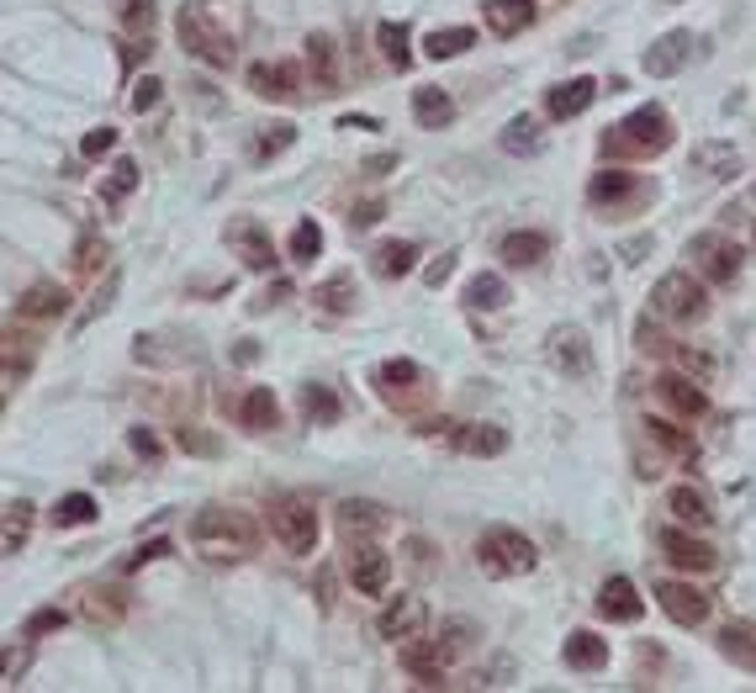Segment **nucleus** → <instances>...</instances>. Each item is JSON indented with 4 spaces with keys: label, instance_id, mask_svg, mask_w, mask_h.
Instances as JSON below:
<instances>
[{
    "label": "nucleus",
    "instance_id": "56",
    "mask_svg": "<svg viewBox=\"0 0 756 693\" xmlns=\"http://www.w3.org/2000/svg\"><path fill=\"white\" fill-rule=\"evenodd\" d=\"M455 260H461V254H455V249H444V254H439L434 265H429V270H424V281H429V286H444V276H450V270H455Z\"/></svg>",
    "mask_w": 756,
    "mask_h": 693
},
{
    "label": "nucleus",
    "instance_id": "29",
    "mask_svg": "<svg viewBox=\"0 0 756 693\" xmlns=\"http://www.w3.org/2000/svg\"><path fill=\"white\" fill-rule=\"evenodd\" d=\"M497 254H503L508 265H518V270H529V265H540V260L551 254V239H545V234H534V228H518V234L503 239Z\"/></svg>",
    "mask_w": 756,
    "mask_h": 693
},
{
    "label": "nucleus",
    "instance_id": "40",
    "mask_svg": "<svg viewBox=\"0 0 756 693\" xmlns=\"http://www.w3.org/2000/svg\"><path fill=\"white\" fill-rule=\"evenodd\" d=\"M439 646H444L450 662L466 656L471 646H477V625H471V619H444V625H439Z\"/></svg>",
    "mask_w": 756,
    "mask_h": 693
},
{
    "label": "nucleus",
    "instance_id": "48",
    "mask_svg": "<svg viewBox=\"0 0 756 693\" xmlns=\"http://www.w3.org/2000/svg\"><path fill=\"white\" fill-rule=\"evenodd\" d=\"M117 16H122V27L149 33L154 27V0H117Z\"/></svg>",
    "mask_w": 756,
    "mask_h": 693
},
{
    "label": "nucleus",
    "instance_id": "45",
    "mask_svg": "<svg viewBox=\"0 0 756 693\" xmlns=\"http://www.w3.org/2000/svg\"><path fill=\"white\" fill-rule=\"evenodd\" d=\"M318 249H323V228L313 217H302L297 234H291V260H318Z\"/></svg>",
    "mask_w": 756,
    "mask_h": 693
},
{
    "label": "nucleus",
    "instance_id": "14",
    "mask_svg": "<svg viewBox=\"0 0 756 693\" xmlns=\"http://www.w3.org/2000/svg\"><path fill=\"white\" fill-rule=\"evenodd\" d=\"M297 85H302V70L291 59H280V64H249V90H260L265 101H291Z\"/></svg>",
    "mask_w": 756,
    "mask_h": 693
},
{
    "label": "nucleus",
    "instance_id": "62",
    "mask_svg": "<svg viewBox=\"0 0 756 693\" xmlns=\"http://www.w3.org/2000/svg\"><path fill=\"white\" fill-rule=\"evenodd\" d=\"M392 164H398V154H381V160H365V169L376 175V169H392Z\"/></svg>",
    "mask_w": 756,
    "mask_h": 693
},
{
    "label": "nucleus",
    "instance_id": "38",
    "mask_svg": "<svg viewBox=\"0 0 756 693\" xmlns=\"http://www.w3.org/2000/svg\"><path fill=\"white\" fill-rule=\"evenodd\" d=\"M27 530H33V503H5V556H22L27 545Z\"/></svg>",
    "mask_w": 756,
    "mask_h": 693
},
{
    "label": "nucleus",
    "instance_id": "32",
    "mask_svg": "<svg viewBox=\"0 0 756 693\" xmlns=\"http://www.w3.org/2000/svg\"><path fill=\"white\" fill-rule=\"evenodd\" d=\"M376 42H381V53H387L392 70H407V64H413V33H407L402 22H381V27H376Z\"/></svg>",
    "mask_w": 756,
    "mask_h": 693
},
{
    "label": "nucleus",
    "instance_id": "63",
    "mask_svg": "<svg viewBox=\"0 0 756 693\" xmlns=\"http://www.w3.org/2000/svg\"><path fill=\"white\" fill-rule=\"evenodd\" d=\"M645 249H651V239H635V244H625V260L635 265V254H645Z\"/></svg>",
    "mask_w": 756,
    "mask_h": 693
},
{
    "label": "nucleus",
    "instance_id": "52",
    "mask_svg": "<svg viewBox=\"0 0 756 693\" xmlns=\"http://www.w3.org/2000/svg\"><path fill=\"white\" fill-rule=\"evenodd\" d=\"M117 149V127H96V133H85V154L90 160H101V154H112Z\"/></svg>",
    "mask_w": 756,
    "mask_h": 693
},
{
    "label": "nucleus",
    "instance_id": "44",
    "mask_svg": "<svg viewBox=\"0 0 756 693\" xmlns=\"http://www.w3.org/2000/svg\"><path fill=\"white\" fill-rule=\"evenodd\" d=\"M133 186H138V164L133 160H122V164H112V175H106V186H101V197L117 206L122 197H133Z\"/></svg>",
    "mask_w": 756,
    "mask_h": 693
},
{
    "label": "nucleus",
    "instance_id": "57",
    "mask_svg": "<svg viewBox=\"0 0 756 693\" xmlns=\"http://www.w3.org/2000/svg\"><path fill=\"white\" fill-rule=\"evenodd\" d=\"M160 556H169V540H149L133 562H127V571H138V567H149V562H160Z\"/></svg>",
    "mask_w": 756,
    "mask_h": 693
},
{
    "label": "nucleus",
    "instance_id": "26",
    "mask_svg": "<svg viewBox=\"0 0 756 693\" xmlns=\"http://www.w3.org/2000/svg\"><path fill=\"white\" fill-rule=\"evenodd\" d=\"M239 418H243V429H254V434L276 429V424H280L276 392H270V387H249V392H243V403H239Z\"/></svg>",
    "mask_w": 756,
    "mask_h": 693
},
{
    "label": "nucleus",
    "instance_id": "34",
    "mask_svg": "<svg viewBox=\"0 0 756 693\" xmlns=\"http://www.w3.org/2000/svg\"><path fill=\"white\" fill-rule=\"evenodd\" d=\"M291 143H297V127H291V123H265V127H260V138H254V149H249V160L270 164L280 149H291Z\"/></svg>",
    "mask_w": 756,
    "mask_h": 693
},
{
    "label": "nucleus",
    "instance_id": "36",
    "mask_svg": "<svg viewBox=\"0 0 756 693\" xmlns=\"http://www.w3.org/2000/svg\"><path fill=\"white\" fill-rule=\"evenodd\" d=\"M635 191V175L630 169H603V175H593V186H588V197H593L597 206L619 202V197H630Z\"/></svg>",
    "mask_w": 756,
    "mask_h": 693
},
{
    "label": "nucleus",
    "instance_id": "43",
    "mask_svg": "<svg viewBox=\"0 0 756 693\" xmlns=\"http://www.w3.org/2000/svg\"><path fill=\"white\" fill-rule=\"evenodd\" d=\"M106 265V239L101 234H80V244H75V270L80 276H96Z\"/></svg>",
    "mask_w": 756,
    "mask_h": 693
},
{
    "label": "nucleus",
    "instance_id": "47",
    "mask_svg": "<svg viewBox=\"0 0 756 693\" xmlns=\"http://www.w3.org/2000/svg\"><path fill=\"white\" fill-rule=\"evenodd\" d=\"M640 429H651V440H656V445H662V450H672V455H693V445H688V434H682V429H672L667 418H645Z\"/></svg>",
    "mask_w": 756,
    "mask_h": 693
},
{
    "label": "nucleus",
    "instance_id": "1",
    "mask_svg": "<svg viewBox=\"0 0 756 693\" xmlns=\"http://www.w3.org/2000/svg\"><path fill=\"white\" fill-rule=\"evenodd\" d=\"M191 545H197V556L228 567V562H243L260 551V525L239 508H206L191 519Z\"/></svg>",
    "mask_w": 756,
    "mask_h": 693
},
{
    "label": "nucleus",
    "instance_id": "7",
    "mask_svg": "<svg viewBox=\"0 0 756 693\" xmlns=\"http://www.w3.org/2000/svg\"><path fill=\"white\" fill-rule=\"evenodd\" d=\"M270 534H276L291 556H307V551L318 545V514H313V503H302V497H276V503H270Z\"/></svg>",
    "mask_w": 756,
    "mask_h": 693
},
{
    "label": "nucleus",
    "instance_id": "42",
    "mask_svg": "<svg viewBox=\"0 0 756 693\" xmlns=\"http://www.w3.org/2000/svg\"><path fill=\"white\" fill-rule=\"evenodd\" d=\"M503 149H508V154H534V149H540L534 117H514V123L503 127Z\"/></svg>",
    "mask_w": 756,
    "mask_h": 693
},
{
    "label": "nucleus",
    "instance_id": "15",
    "mask_svg": "<svg viewBox=\"0 0 756 693\" xmlns=\"http://www.w3.org/2000/svg\"><path fill=\"white\" fill-rule=\"evenodd\" d=\"M662 551H667L672 567H682V571H715V545L698 540V534H688V530H667L662 534Z\"/></svg>",
    "mask_w": 756,
    "mask_h": 693
},
{
    "label": "nucleus",
    "instance_id": "53",
    "mask_svg": "<svg viewBox=\"0 0 756 693\" xmlns=\"http://www.w3.org/2000/svg\"><path fill=\"white\" fill-rule=\"evenodd\" d=\"M127 445L138 450L143 461H160V455H164V445H160V434H154V429H133V434H127Z\"/></svg>",
    "mask_w": 756,
    "mask_h": 693
},
{
    "label": "nucleus",
    "instance_id": "51",
    "mask_svg": "<svg viewBox=\"0 0 756 693\" xmlns=\"http://www.w3.org/2000/svg\"><path fill=\"white\" fill-rule=\"evenodd\" d=\"M376 381H381V387H413V381H418V366H413V361H387Z\"/></svg>",
    "mask_w": 756,
    "mask_h": 693
},
{
    "label": "nucleus",
    "instance_id": "5",
    "mask_svg": "<svg viewBox=\"0 0 756 693\" xmlns=\"http://www.w3.org/2000/svg\"><path fill=\"white\" fill-rule=\"evenodd\" d=\"M667 143H672V123L662 106H640L630 112V123L608 127V138H603L608 154H662Z\"/></svg>",
    "mask_w": 756,
    "mask_h": 693
},
{
    "label": "nucleus",
    "instance_id": "30",
    "mask_svg": "<svg viewBox=\"0 0 756 693\" xmlns=\"http://www.w3.org/2000/svg\"><path fill=\"white\" fill-rule=\"evenodd\" d=\"M466 48H477V27H439V33L424 38V53L439 59V64H444V59H461Z\"/></svg>",
    "mask_w": 756,
    "mask_h": 693
},
{
    "label": "nucleus",
    "instance_id": "16",
    "mask_svg": "<svg viewBox=\"0 0 756 693\" xmlns=\"http://www.w3.org/2000/svg\"><path fill=\"white\" fill-rule=\"evenodd\" d=\"M444 667H450V656L439 641H418V646H402V672L407 678H418L424 689H439L444 683Z\"/></svg>",
    "mask_w": 756,
    "mask_h": 693
},
{
    "label": "nucleus",
    "instance_id": "4",
    "mask_svg": "<svg viewBox=\"0 0 756 693\" xmlns=\"http://www.w3.org/2000/svg\"><path fill=\"white\" fill-rule=\"evenodd\" d=\"M704 302H709V291H704V281L693 270H667L662 281L651 286V313L667 318V324H698Z\"/></svg>",
    "mask_w": 756,
    "mask_h": 693
},
{
    "label": "nucleus",
    "instance_id": "58",
    "mask_svg": "<svg viewBox=\"0 0 756 693\" xmlns=\"http://www.w3.org/2000/svg\"><path fill=\"white\" fill-rule=\"evenodd\" d=\"M59 625H64V614H33V619H27V635H33V641H38V635H48V630H59Z\"/></svg>",
    "mask_w": 756,
    "mask_h": 693
},
{
    "label": "nucleus",
    "instance_id": "25",
    "mask_svg": "<svg viewBox=\"0 0 756 693\" xmlns=\"http://www.w3.org/2000/svg\"><path fill=\"white\" fill-rule=\"evenodd\" d=\"M667 514H672L677 525H688V530L715 525V508H709V497H704L698 488H672L667 492Z\"/></svg>",
    "mask_w": 756,
    "mask_h": 693
},
{
    "label": "nucleus",
    "instance_id": "50",
    "mask_svg": "<svg viewBox=\"0 0 756 693\" xmlns=\"http://www.w3.org/2000/svg\"><path fill=\"white\" fill-rule=\"evenodd\" d=\"M160 101H164V80H154V75H143V80L133 85V106H138V112H154Z\"/></svg>",
    "mask_w": 756,
    "mask_h": 693
},
{
    "label": "nucleus",
    "instance_id": "37",
    "mask_svg": "<svg viewBox=\"0 0 756 693\" xmlns=\"http://www.w3.org/2000/svg\"><path fill=\"white\" fill-rule=\"evenodd\" d=\"M413 265H418V249L407 244V239H392V244L376 249V270H381V276H392V281H398V276H407Z\"/></svg>",
    "mask_w": 756,
    "mask_h": 693
},
{
    "label": "nucleus",
    "instance_id": "61",
    "mask_svg": "<svg viewBox=\"0 0 756 693\" xmlns=\"http://www.w3.org/2000/svg\"><path fill=\"white\" fill-rule=\"evenodd\" d=\"M376 217H381V202H360L355 206V228H370Z\"/></svg>",
    "mask_w": 756,
    "mask_h": 693
},
{
    "label": "nucleus",
    "instance_id": "21",
    "mask_svg": "<svg viewBox=\"0 0 756 693\" xmlns=\"http://www.w3.org/2000/svg\"><path fill=\"white\" fill-rule=\"evenodd\" d=\"M640 588L630 582V577H608L603 588H597V614L603 619H640Z\"/></svg>",
    "mask_w": 756,
    "mask_h": 693
},
{
    "label": "nucleus",
    "instance_id": "54",
    "mask_svg": "<svg viewBox=\"0 0 756 693\" xmlns=\"http://www.w3.org/2000/svg\"><path fill=\"white\" fill-rule=\"evenodd\" d=\"M180 445L191 450V455H223V440H212V434H197V429H180Z\"/></svg>",
    "mask_w": 756,
    "mask_h": 693
},
{
    "label": "nucleus",
    "instance_id": "31",
    "mask_svg": "<svg viewBox=\"0 0 756 693\" xmlns=\"http://www.w3.org/2000/svg\"><path fill=\"white\" fill-rule=\"evenodd\" d=\"M80 614L90 619V625H117L122 614H127V604H122L112 588H85V593H80Z\"/></svg>",
    "mask_w": 756,
    "mask_h": 693
},
{
    "label": "nucleus",
    "instance_id": "22",
    "mask_svg": "<svg viewBox=\"0 0 756 693\" xmlns=\"http://www.w3.org/2000/svg\"><path fill=\"white\" fill-rule=\"evenodd\" d=\"M560 656H566V667H577V672H597V667H608V641H603L597 630H571L566 646H560Z\"/></svg>",
    "mask_w": 756,
    "mask_h": 693
},
{
    "label": "nucleus",
    "instance_id": "24",
    "mask_svg": "<svg viewBox=\"0 0 756 693\" xmlns=\"http://www.w3.org/2000/svg\"><path fill=\"white\" fill-rule=\"evenodd\" d=\"M450 445L461 455H503L508 450V429L503 424H466V429L450 434Z\"/></svg>",
    "mask_w": 756,
    "mask_h": 693
},
{
    "label": "nucleus",
    "instance_id": "20",
    "mask_svg": "<svg viewBox=\"0 0 756 693\" xmlns=\"http://www.w3.org/2000/svg\"><path fill=\"white\" fill-rule=\"evenodd\" d=\"M481 16L497 38H518L524 27H534V0H487Z\"/></svg>",
    "mask_w": 756,
    "mask_h": 693
},
{
    "label": "nucleus",
    "instance_id": "2",
    "mask_svg": "<svg viewBox=\"0 0 756 693\" xmlns=\"http://www.w3.org/2000/svg\"><path fill=\"white\" fill-rule=\"evenodd\" d=\"M175 38H180V48L191 53V59H201V64H212V70H234V38L201 11V5H180V16H175Z\"/></svg>",
    "mask_w": 756,
    "mask_h": 693
},
{
    "label": "nucleus",
    "instance_id": "9",
    "mask_svg": "<svg viewBox=\"0 0 756 693\" xmlns=\"http://www.w3.org/2000/svg\"><path fill=\"white\" fill-rule=\"evenodd\" d=\"M656 398H662L667 413H677V418L709 413V392H704L693 376H682V370H662V376H656Z\"/></svg>",
    "mask_w": 756,
    "mask_h": 693
},
{
    "label": "nucleus",
    "instance_id": "35",
    "mask_svg": "<svg viewBox=\"0 0 756 693\" xmlns=\"http://www.w3.org/2000/svg\"><path fill=\"white\" fill-rule=\"evenodd\" d=\"M53 525L59 530H75V525H96V497L90 492H70L53 503Z\"/></svg>",
    "mask_w": 756,
    "mask_h": 693
},
{
    "label": "nucleus",
    "instance_id": "27",
    "mask_svg": "<svg viewBox=\"0 0 756 693\" xmlns=\"http://www.w3.org/2000/svg\"><path fill=\"white\" fill-rule=\"evenodd\" d=\"M307 70H313V85L318 90H339V48L328 33H313L307 38Z\"/></svg>",
    "mask_w": 756,
    "mask_h": 693
},
{
    "label": "nucleus",
    "instance_id": "19",
    "mask_svg": "<svg viewBox=\"0 0 756 693\" xmlns=\"http://www.w3.org/2000/svg\"><path fill=\"white\" fill-rule=\"evenodd\" d=\"M593 96H597L593 75H577V80H560L556 90L545 96V112H551L556 123H571L577 112H588V106H593Z\"/></svg>",
    "mask_w": 756,
    "mask_h": 693
},
{
    "label": "nucleus",
    "instance_id": "8",
    "mask_svg": "<svg viewBox=\"0 0 756 693\" xmlns=\"http://www.w3.org/2000/svg\"><path fill=\"white\" fill-rule=\"evenodd\" d=\"M545 361H551L560 376H588V370H593V350H588V333H582L577 324L551 328V339H545Z\"/></svg>",
    "mask_w": 756,
    "mask_h": 693
},
{
    "label": "nucleus",
    "instance_id": "28",
    "mask_svg": "<svg viewBox=\"0 0 756 693\" xmlns=\"http://www.w3.org/2000/svg\"><path fill=\"white\" fill-rule=\"evenodd\" d=\"M413 117H418V127H444L455 117L450 90H444V85H418V90H413Z\"/></svg>",
    "mask_w": 756,
    "mask_h": 693
},
{
    "label": "nucleus",
    "instance_id": "33",
    "mask_svg": "<svg viewBox=\"0 0 756 693\" xmlns=\"http://www.w3.org/2000/svg\"><path fill=\"white\" fill-rule=\"evenodd\" d=\"M466 302H471L477 313H497V307H508V286H503V276L481 270L477 281L466 286Z\"/></svg>",
    "mask_w": 756,
    "mask_h": 693
},
{
    "label": "nucleus",
    "instance_id": "3",
    "mask_svg": "<svg viewBox=\"0 0 756 693\" xmlns=\"http://www.w3.org/2000/svg\"><path fill=\"white\" fill-rule=\"evenodd\" d=\"M477 562L487 577H524V571H534L540 551H534L529 534L508 530V525H492V530L477 540Z\"/></svg>",
    "mask_w": 756,
    "mask_h": 693
},
{
    "label": "nucleus",
    "instance_id": "60",
    "mask_svg": "<svg viewBox=\"0 0 756 693\" xmlns=\"http://www.w3.org/2000/svg\"><path fill=\"white\" fill-rule=\"evenodd\" d=\"M333 593H339V582H333V571L323 567L318 571V604H323V609H333Z\"/></svg>",
    "mask_w": 756,
    "mask_h": 693
},
{
    "label": "nucleus",
    "instance_id": "18",
    "mask_svg": "<svg viewBox=\"0 0 756 693\" xmlns=\"http://www.w3.org/2000/svg\"><path fill=\"white\" fill-rule=\"evenodd\" d=\"M339 530L355 534V540H376V534L387 530V508L370 503V497H344L339 503Z\"/></svg>",
    "mask_w": 756,
    "mask_h": 693
},
{
    "label": "nucleus",
    "instance_id": "17",
    "mask_svg": "<svg viewBox=\"0 0 756 693\" xmlns=\"http://www.w3.org/2000/svg\"><path fill=\"white\" fill-rule=\"evenodd\" d=\"M688 48H693V38H688V33H662V38L645 48V75H656V80H672L677 70L688 64Z\"/></svg>",
    "mask_w": 756,
    "mask_h": 693
},
{
    "label": "nucleus",
    "instance_id": "59",
    "mask_svg": "<svg viewBox=\"0 0 756 693\" xmlns=\"http://www.w3.org/2000/svg\"><path fill=\"white\" fill-rule=\"evenodd\" d=\"M22 667H27V652H22V646H11V652H5V689L22 678Z\"/></svg>",
    "mask_w": 756,
    "mask_h": 693
},
{
    "label": "nucleus",
    "instance_id": "49",
    "mask_svg": "<svg viewBox=\"0 0 756 693\" xmlns=\"http://www.w3.org/2000/svg\"><path fill=\"white\" fill-rule=\"evenodd\" d=\"M693 160H698V164H719V169H724L719 180H730V175H735V149H730V143H704Z\"/></svg>",
    "mask_w": 756,
    "mask_h": 693
},
{
    "label": "nucleus",
    "instance_id": "55",
    "mask_svg": "<svg viewBox=\"0 0 756 693\" xmlns=\"http://www.w3.org/2000/svg\"><path fill=\"white\" fill-rule=\"evenodd\" d=\"M143 59H149V42H143V38L122 42V75H133V70L143 64Z\"/></svg>",
    "mask_w": 756,
    "mask_h": 693
},
{
    "label": "nucleus",
    "instance_id": "10",
    "mask_svg": "<svg viewBox=\"0 0 756 693\" xmlns=\"http://www.w3.org/2000/svg\"><path fill=\"white\" fill-rule=\"evenodd\" d=\"M656 604H662V614L667 619H677V625H704L709 619V598L693 588V582H656Z\"/></svg>",
    "mask_w": 756,
    "mask_h": 693
},
{
    "label": "nucleus",
    "instance_id": "41",
    "mask_svg": "<svg viewBox=\"0 0 756 693\" xmlns=\"http://www.w3.org/2000/svg\"><path fill=\"white\" fill-rule=\"evenodd\" d=\"M302 413H307L313 424H333V418H339V398H333L328 387H318V381H307V387H302Z\"/></svg>",
    "mask_w": 756,
    "mask_h": 693
},
{
    "label": "nucleus",
    "instance_id": "46",
    "mask_svg": "<svg viewBox=\"0 0 756 693\" xmlns=\"http://www.w3.org/2000/svg\"><path fill=\"white\" fill-rule=\"evenodd\" d=\"M350 297H355V281H350V276L318 286V307H323V313H350Z\"/></svg>",
    "mask_w": 756,
    "mask_h": 693
},
{
    "label": "nucleus",
    "instance_id": "39",
    "mask_svg": "<svg viewBox=\"0 0 756 693\" xmlns=\"http://www.w3.org/2000/svg\"><path fill=\"white\" fill-rule=\"evenodd\" d=\"M117 291H122V270H106V276H101V286L90 291V302H85V307H80V318H75V328H90V324H96V318H101V313L112 307V297H117Z\"/></svg>",
    "mask_w": 756,
    "mask_h": 693
},
{
    "label": "nucleus",
    "instance_id": "11",
    "mask_svg": "<svg viewBox=\"0 0 756 693\" xmlns=\"http://www.w3.org/2000/svg\"><path fill=\"white\" fill-rule=\"evenodd\" d=\"M424 619H429V609H424V598H418V593H407V598H392V604L381 609V619H376V630H381V641H418V630H424Z\"/></svg>",
    "mask_w": 756,
    "mask_h": 693
},
{
    "label": "nucleus",
    "instance_id": "6",
    "mask_svg": "<svg viewBox=\"0 0 756 693\" xmlns=\"http://www.w3.org/2000/svg\"><path fill=\"white\" fill-rule=\"evenodd\" d=\"M688 265H693L698 281L730 286L741 276V249L730 244L724 234H693V239H688Z\"/></svg>",
    "mask_w": 756,
    "mask_h": 693
},
{
    "label": "nucleus",
    "instance_id": "13",
    "mask_svg": "<svg viewBox=\"0 0 756 693\" xmlns=\"http://www.w3.org/2000/svg\"><path fill=\"white\" fill-rule=\"evenodd\" d=\"M350 577H355V588L365 593V598H381L387 582H392L387 551H381V545H355V551H350Z\"/></svg>",
    "mask_w": 756,
    "mask_h": 693
},
{
    "label": "nucleus",
    "instance_id": "12",
    "mask_svg": "<svg viewBox=\"0 0 756 693\" xmlns=\"http://www.w3.org/2000/svg\"><path fill=\"white\" fill-rule=\"evenodd\" d=\"M64 313H70V291L53 286V281L27 286V291L16 297V318H22V324H48V318H64Z\"/></svg>",
    "mask_w": 756,
    "mask_h": 693
},
{
    "label": "nucleus",
    "instance_id": "23",
    "mask_svg": "<svg viewBox=\"0 0 756 693\" xmlns=\"http://www.w3.org/2000/svg\"><path fill=\"white\" fill-rule=\"evenodd\" d=\"M228 244L243 254L249 270H270V265H276V249H270V239H265L260 223H234V228H228Z\"/></svg>",
    "mask_w": 756,
    "mask_h": 693
}]
</instances>
